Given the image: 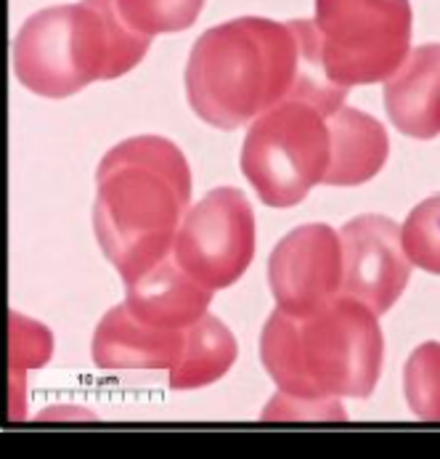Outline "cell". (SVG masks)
I'll return each instance as SVG.
<instances>
[{
    "label": "cell",
    "instance_id": "2",
    "mask_svg": "<svg viewBox=\"0 0 440 459\" xmlns=\"http://www.w3.org/2000/svg\"><path fill=\"white\" fill-rule=\"evenodd\" d=\"M189 204V160L170 138L135 135L104 154L96 170L93 229L125 284L173 253Z\"/></svg>",
    "mask_w": 440,
    "mask_h": 459
},
{
    "label": "cell",
    "instance_id": "15",
    "mask_svg": "<svg viewBox=\"0 0 440 459\" xmlns=\"http://www.w3.org/2000/svg\"><path fill=\"white\" fill-rule=\"evenodd\" d=\"M204 0H117V11L130 30L141 35H162L189 30L202 13Z\"/></svg>",
    "mask_w": 440,
    "mask_h": 459
},
{
    "label": "cell",
    "instance_id": "3",
    "mask_svg": "<svg viewBox=\"0 0 440 459\" xmlns=\"http://www.w3.org/2000/svg\"><path fill=\"white\" fill-rule=\"evenodd\" d=\"M260 359L279 395L308 406L375 394L384 361L377 314L350 295H337L308 316L273 311L260 334Z\"/></svg>",
    "mask_w": 440,
    "mask_h": 459
},
{
    "label": "cell",
    "instance_id": "10",
    "mask_svg": "<svg viewBox=\"0 0 440 459\" xmlns=\"http://www.w3.org/2000/svg\"><path fill=\"white\" fill-rule=\"evenodd\" d=\"M125 290L127 311L138 322L162 332H186L207 316V306L212 300V290L191 279L173 253L125 284Z\"/></svg>",
    "mask_w": 440,
    "mask_h": 459
},
{
    "label": "cell",
    "instance_id": "4",
    "mask_svg": "<svg viewBox=\"0 0 440 459\" xmlns=\"http://www.w3.org/2000/svg\"><path fill=\"white\" fill-rule=\"evenodd\" d=\"M149 35L130 30L117 0H80L32 13L13 40L19 82L46 99H66L96 80H117L146 56Z\"/></svg>",
    "mask_w": 440,
    "mask_h": 459
},
{
    "label": "cell",
    "instance_id": "11",
    "mask_svg": "<svg viewBox=\"0 0 440 459\" xmlns=\"http://www.w3.org/2000/svg\"><path fill=\"white\" fill-rule=\"evenodd\" d=\"M186 332H162L138 322L125 303L96 327L93 361L101 369H173L184 353Z\"/></svg>",
    "mask_w": 440,
    "mask_h": 459
},
{
    "label": "cell",
    "instance_id": "9",
    "mask_svg": "<svg viewBox=\"0 0 440 459\" xmlns=\"http://www.w3.org/2000/svg\"><path fill=\"white\" fill-rule=\"evenodd\" d=\"M342 239V295L369 306L375 314L390 311L411 279L401 226L384 215H358L340 231Z\"/></svg>",
    "mask_w": 440,
    "mask_h": 459
},
{
    "label": "cell",
    "instance_id": "13",
    "mask_svg": "<svg viewBox=\"0 0 440 459\" xmlns=\"http://www.w3.org/2000/svg\"><path fill=\"white\" fill-rule=\"evenodd\" d=\"M332 162L326 186H361L372 181L387 162L390 138L382 123L353 107H340L329 117Z\"/></svg>",
    "mask_w": 440,
    "mask_h": 459
},
{
    "label": "cell",
    "instance_id": "8",
    "mask_svg": "<svg viewBox=\"0 0 440 459\" xmlns=\"http://www.w3.org/2000/svg\"><path fill=\"white\" fill-rule=\"evenodd\" d=\"M268 281L276 308L308 316L342 292V239L326 223L289 231L271 253Z\"/></svg>",
    "mask_w": 440,
    "mask_h": 459
},
{
    "label": "cell",
    "instance_id": "7",
    "mask_svg": "<svg viewBox=\"0 0 440 459\" xmlns=\"http://www.w3.org/2000/svg\"><path fill=\"white\" fill-rule=\"evenodd\" d=\"M257 245L250 199L234 186H220L199 199L181 223L173 255L178 265L207 290L239 281Z\"/></svg>",
    "mask_w": 440,
    "mask_h": 459
},
{
    "label": "cell",
    "instance_id": "1",
    "mask_svg": "<svg viewBox=\"0 0 440 459\" xmlns=\"http://www.w3.org/2000/svg\"><path fill=\"white\" fill-rule=\"evenodd\" d=\"M314 66H321L314 22L242 16L194 43L186 96L199 120L237 131L284 101Z\"/></svg>",
    "mask_w": 440,
    "mask_h": 459
},
{
    "label": "cell",
    "instance_id": "17",
    "mask_svg": "<svg viewBox=\"0 0 440 459\" xmlns=\"http://www.w3.org/2000/svg\"><path fill=\"white\" fill-rule=\"evenodd\" d=\"M409 261L440 276V195L419 202L401 226Z\"/></svg>",
    "mask_w": 440,
    "mask_h": 459
},
{
    "label": "cell",
    "instance_id": "14",
    "mask_svg": "<svg viewBox=\"0 0 440 459\" xmlns=\"http://www.w3.org/2000/svg\"><path fill=\"white\" fill-rule=\"evenodd\" d=\"M239 345L234 332L218 316H202L186 329V342L178 364L170 369V388L194 391L218 383L237 361Z\"/></svg>",
    "mask_w": 440,
    "mask_h": 459
},
{
    "label": "cell",
    "instance_id": "12",
    "mask_svg": "<svg viewBox=\"0 0 440 459\" xmlns=\"http://www.w3.org/2000/svg\"><path fill=\"white\" fill-rule=\"evenodd\" d=\"M390 123L409 138L440 135V43L419 46L384 85Z\"/></svg>",
    "mask_w": 440,
    "mask_h": 459
},
{
    "label": "cell",
    "instance_id": "16",
    "mask_svg": "<svg viewBox=\"0 0 440 459\" xmlns=\"http://www.w3.org/2000/svg\"><path fill=\"white\" fill-rule=\"evenodd\" d=\"M403 391L419 420L440 422V342L419 345L403 369Z\"/></svg>",
    "mask_w": 440,
    "mask_h": 459
},
{
    "label": "cell",
    "instance_id": "5",
    "mask_svg": "<svg viewBox=\"0 0 440 459\" xmlns=\"http://www.w3.org/2000/svg\"><path fill=\"white\" fill-rule=\"evenodd\" d=\"M348 88L308 69L295 91L255 117L242 146V170L268 207H295L324 184L332 162L329 117L345 104Z\"/></svg>",
    "mask_w": 440,
    "mask_h": 459
},
{
    "label": "cell",
    "instance_id": "6",
    "mask_svg": "<svg viewBox=\"0 0 440 459\" xmlns=\"http://www.w3.org/2000/svg\"><path fill=\"white\" fill-rule=\"evenodd\" d=\"M314 24L326 80L348 91L390 80L409 59V0H315Z\"/></svg>",
    "mask_w": 440,
    "mask_h": 459
}]
</instances>
